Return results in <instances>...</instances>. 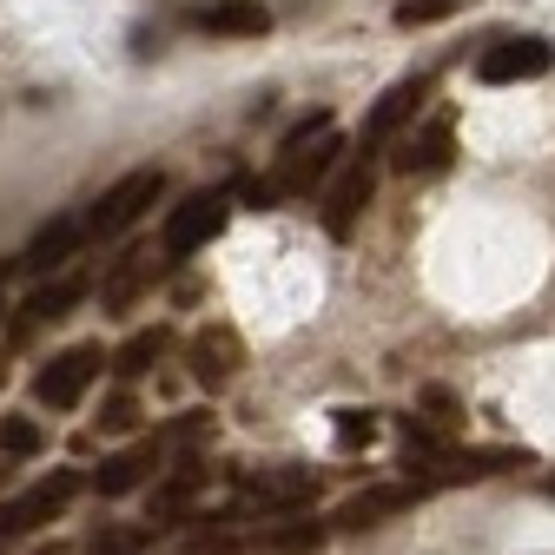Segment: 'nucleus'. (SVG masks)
<instances>
[{
	"instance_id": "f257e3e1",
	"label": "nucleus",
	"mask_w": 555,
	"mask_h": 555,
	"mask_svg": "<svg viewBox=\"0 0 555 555\" xmlns=\"http://www.w3.org/2000/svg\"><path fill=\"white\" fill-rule=\"evenodd\" d=\"M225 219H232V192H192V198H179L172 212H166V225H159V271L166 264H179V258H192L198 245H212L219 232H225Z\"/></svg>"
},
{
	"instance_id": "f03ea898",
	"label": "nucleus",
	"mask_w": 555,
	"mask_h": 555,
	"mask_svg": "<svg viewBox=\"0 0 555 555\" xmlns=\"http://www.w3.org/2000/svg\"><path fill=\"white\" fill-rule=\"evenodd\" d=\"M80 469H53V476H40L34 490H21V496H8L0 503V542H21V535H34V529H47L66 503L80 496Z\"/></svg>"
},
{
	"instance_id": "7ed1b4c3",
	"label": "nucleus",
	"mask_w": 555,
	"mask_h": 555,
	"mask_svg": "<svg viewBox=\"0 0 555 555\" xmlns=\"http://www.w3.org/2000/svg\"><path fill=\"white\" fill-rule=\"evenodd\" d=\"M100 364H113V358L100 351V344H74V351L47 358V364L34 371V403H40V410H74V403L93 390Z\"/></svg>"
},
{
	"instance_id": "20e7f679",
	"label": "nucleus",
	"mask_w": 555,
	"mask_h": 555,
	"mask_svg": "<svg viewBox=\"0 0 555 555\" xmlns=\"http://www.w3.org/2000/svg\"><path fill=\"white\" fill-rule=\"evenodd\" d=\"M166 192V172L159 166H139V172H126L119 185H106L100 192V205L87 212V232L93 238H113V232H126V225H139V212Z\"/></svg>"
},
{
	"instance_id": "39448f33",
	"label": "nucleus",
	"mask_w": 555,
	"mask_h": 555,
	"mask_svg": "<svg viewBox=\"0 0 555 555\" xmlns=\"http://www.w3.org/2000/svg\"><path fill=\"white\" fill-rule=\"evenodd\" d=\"M555 66V40H542V34H522V40H503V47H490L476 60V80L482 87H516V80H542Z\"/></svg>"
},
{
	"instance_id": "423d86ee",
	"label": "nucleus",
	"mask_w": 555,
	"mask_h": 555,
	"mask_svg": "<svg viewBox=\"0 0 555 555\" xmlns=\"http://www.w3.org/2000/svg\"><path fill=\"white\" fill-rule=\"evenodd\" d=\"M456 159V119L450 113H437L430 126H410L403 139H397V153H390V166L403 172V179H430V172H443Z\"/></svg>"
},
{
	"instance_id": "0eeeda50",
	"label": "nucleus",
	"mask_w": 555,
	"mask_h": 555,
	"mask_svg": "<svg viewBox=\"0 0 555 555\" xmlns=\"http://www.w3.org/2000/svg\"><path fill=\"white\" fill-rule=\"evenodd\" d=\"M337 166H344V139H337V132H324L318 146H305V153H278L271 185H278V198H305V192H311V185H324Z\"/></svg>"
},
{
	"instance_id": "6e6552de",
	"label": "nucleus",
	"mask_w": 555,
	"mask_h": 555,
	"mask_svg": "<svg viewBox=\"0 0 555 555\" xmlns=\"http://www.w3.org/2000/svg\"><path fill=\"white\" fill-rule=\"evenodd\" d=\"M424 503V482H384V490H358V496H344L337 503V529H377L384 516H403Z\"/></svg>"
},
{
	"instance_id": "1a4fd4ad",
	"label": "nucleus",
	"mask_w": 555,
	"mask_h": 555,
	"mask_svg": "<svg viewBox=\"0 0 555 555\" xmlns=\"http://www.w3.org/2000/svg\"><path fill=\"white\" fill-rule=\"evenodd\" d=\"M371 192H377L371 159L344 166V179H337V185H331V198H324V232H331V238H351V232H358V212L371 205Z\"/></svg>"
},
{
	"instance_id": "9d476101",
	"label": "nucleus",
	"mask_w": 555,
	"mask_h": 555,
	"mask_svg": "<svg viewBox=\"0 0 555 555\" xmlns=\"http://www.w3.org/2000/svg\"><path fill=\"white\" fill-rule=\"evenodd\" d=\"M153 469H159V437H139L132 450H119L93 469V490L100 496H132L139 482H153Z\"/></svg>"
},
{
	"instance_id": "9b49d317",
	"label": "nucleus",
	"mask_w": 555,
	"mask_h": 555,
	"mask_svg": "<svg viewBox=\"0 0 555 555\" xmlns=\"http://www.w3.org/2000/svg\"><path fill=\"white\" fill-rule=\"evenodd\" d=\"M238 490H245L258 509H298V503H311L318 476H311V469H292V463H278V469H251Z\"/></svg>"
},
{
	"instance_id": "f8f14e48",
	"label": "nucleus",
	"mask_w": 555,
	"mask_h": 555,
	"mask_svg": "<svg viewBox=\"0 0 555 555\" xmlns=\"http://www.w3.org/2000/svg\"><path fill=\"white\" fill-rule=\"evenodd\" d=\"M80 232H87L80 219H53V225H47V232H34V245L14 258V271H21V278H47V271H60L66 258L80 251Z\"/></svg>"
},
{
	"instance_id": "ddd939ff",
	"label": "nucleus",
	"mask_w": 555,
	"mask_h": 555,
	"mask_svg": "<svg viewBox=\"0 0 555 555\" xmlns=\"http://www.w3.org/2000/svg\"><path fill=\"white\" fill-rule=\"evenodd\" d=\"M430 100V74H416V80H397L377 106H371V119H364V139H371V146H384V139H397V126L416 113V106H424Z\"/></svg>"
},
{
	"instance_id": "4468645a",
	"label": "nucleus",
	"mask_w": 555,
	"mask_h": 555,
	"mask_svg": "<svg viewBox=\"0 0 555 555\" xmlns=\"http://www.w3.org/2000/svg\"><path fill=\"white\" fill-rule=\"evenodd\" d=\"M522 463H529L522 450H450L424 476V490H430V482H482V476H503V469H522Z\"/></svg>"
},
{
	"instance_id": "2eb2a0df",
	"label": "nucleus",
	"mask_w": 555,
	"mask_h": 555,
	"mask_svg": "<svg viewBox=\"0 0 555 555\" xmlns=\"http://www.w3.org/2000/svg\"><path fill=\"white\" fill-rule=\"evenodd\" d=\"M264 27H271V14L258 0H212V8L198 14V34H212V40H258Z\"/></svg>"
},
{
	"instance_id": "dca6fc26",
	"label": "nucleus",
	"mask_w": 555,
	"mask_h": 555,
	"mask_svg": "<svg viewBox=\"0 0 555 555\" xmlns=\"http://www.w3.org/2000/svg\"><path fill=\"white\" fill-rule=\"evenodd\" d=\"M238 358H245V351H238V337H232V331H219V324L192 337V377H198L205 390H219V384L238 371Z\"/></svg>"
},
{
	"instance_id": "f3484780",
	"label": "nucleus",
	"mask_w": 555,
	"mask_h": 555,
	"mask_svg": "<svg viewBox=\"0 0 555 555\" xmlns=\"http://www.w3.org/2000/svg\"><path fill=\"white\" fill-rule=\"evenodd\" d=\"M153 278H159L153 251H139V245H132V251H119V258H113V271L100 278V298H106L113 311H126V305H132V292H139V285H153Z\"/></svg>"
},
{
	"instance_id": "a211bd4d",
	"label": "nucleus",
	"mask_w": 555,
	"mask_h": 555,
	"mask_svg": "<svg viewBox=\"0 0 555 555\" xmlns=\"http://www.w3.org/2000/svg\"><path fill=\"white\" fill-rule=\"evenodd\" d=\"M324 542V522L318 516H292V522H278V529H258L245 548H264V555H318Z\"/></svg>"
},
{
	"instance_id": "6ab92c4d",
	"label": "nucleus",
	"mask_w": 555,
	"mask_h": 555,
	"mask_svg": "<svg viewBox=\"0 0 555 555\" xmlns=\"http://www.w3.org/2000/svg\"><path fill=\"white\" fill-rule=\"evenodd\" d=\"M80 298H87V278H53V285H40V292L21 305V331H27V324H53V318H66Z\"/></svg>"
},
{
	"instance_id": "aec40b11",
	"label": "nucleus",
	"mask_w": 555,
	"mask_h": 555,
	"mask_svg": "<svg viewBox=\"0 0 555 555\" xmlns=\"http://www.w3.org/2000/svg\"><path fill=\"white\" fill-rule=\"evenodd\" d=\"M166 351H172V331H166V324H153V331H132V337L119 344V351H113V371H119V377H146V371H153Z\"/></svg>"
},
{
	"instance_id": "412c9836",
	"label": "nucleus",
	"mask_w": 555,
	"mask_h": 555,
	"mask_svg": "<svg viewBox=\"0 0 555 555\" xmlns=\"http://www.w3.org/2000/svg\"><path fill=\"white\" fill-rule=\"evenodd\" d=\"M198 482H205V469H198V463H179V469L159 482V490H153V516H179V509H185V496L198 490ZM153 516H146V522H153Z\"/></svg>"
},
{
	"instance_id": "4be33fe9",
	"label": "nucleus",
	"mask_w": 555,
	"mask_h": 555,
	"mask_svg": "<svg viewBox=\"0 0 555 555\" xmlns=\"http://www.w3.org/2000/svg\"><path fill=\"white\" fill-rule=\"evenodd\" d=\"M47 450V430L34 424V416H0V456H40Z\"/></svg>"
},
{
	"instance_id": "5701e85b",
	"label": "nucleus",
	"mask_w": 555,
	"mask_h": 555,
	"mask_svg": "<svg viewBox=\"0 0 555 555\" xmlns=\"http://www.w3.org/2000/svg\"><path fill=\"white\" fill-rule=\"evenodd\" d=\"M450 14H463V0H397V27H437V21H450Z\"/></svg>"
},
{
	"instance_id": "b1692460",
	"label": "nucleus",
	"mask_w": 555,
	"mask_h": 555,
	"mask_svg": "<svg viewBox=\"0 0 555 555\" xmlns=\"http://www.w3.org/2000/svg\"><path fill=\"white\" fill-rule=\"evenodd\" d=\"M331 430H337L344 450H371V443H377V416H371V410H337Z\"/></svg>"
},
{
	"instance_id": "393cba45",
	"label": "nucleus",
	"mask_w": 555,
	"mask_h": 555,
	"mask_svg": "<svg viewBox=\"0 0 555 555\" xmlns=\"http://www.w3.org/2000/svg\"><path fill=\"white\" fill-rule=\"evenodd\" d=\"M159 522H139V529H100L93 535V555H132V548H146Z\"/></svg>"
},
{
	"instance_id": "a878e982",
	"label": "nucleus",
	"mask_w": 555,
	"mask_h": 555,
	"mask_svg": "<svg viewBox=\"0 0 555 555\" xmlns=\"http://www.w3.org/2000/svg\"><path fill=\"white\" fill-rule=\"evenodd\" d=\"M416 403H424V410H430V424H443V430H450L456 416H463V403H456V397H450L443 384H430V390H416Z\"/></svg>"
},
{
	"instance_id": "bb28decb",
	"label": "nucleus",
	"mask_w": 555,
	"mask_h": 555,
	"mask_svg": "<svg viewBox=\"0 0 555 555\" xmlns=\"http://www.w3.org/2000/svg\"><path fill=\"white\" fill-rule=\"evenodd\" d=\"M132 424H139V403H132L126 390H119V397H106V410H100V430H113V437H119V430H132Z\"/></svg>"
},
{
	"instance_id": "cd10ccee",
	"label": "nucleus",
	"mask_w": 555,
	"mask_h": 555,
	"mask_svg": "<svg viewBox=\"0 0 555 555\" xmlns=\"http://www.w3.org/2000/svg\"><path fill=\"white\" fill-rule=\"evenodd\" d=\"M238 198L251 205V212H264V205L278 198V185H271V179H245V185H238Z\"/></svg>"
},
{
	"instance_id": "c85d7f7f",
	"label": "nucleus",
	"mask_w": 555,
	"mask_h": 555,
	"mask_svg": "<svg viewBox=\"0 0 555 555\" xmlns=\"http://www.w3.org/2000/svg\"><path fill=\"white\" fill-rule=\"evenodd\" d=\"M0 384H8V364H0Z\"/></svg>"
},
{
	"instance_id": "c756f323",
	"label": "nucleus",
	"mask_w": 555,
	"mask_h": 555,
	"mask_svg": "<svg viewBox=\"0 0 555 555\" xmlns=\"http://www.w3.org/2000/svg\"><path fill=\"white\" fill-rule=\"evenodd\" d=\"M548 496H555V476H548Z\"/></svg>"
},
{
	"instance_id": "7c9ffc66",
	"label": "nucleus",
	"mask_w": 555,
	"mask_h": 555,
	"mask_svg": "<svg viewBox=\"0 0 555 555\" xmlns=\"http://www.w3.org/2000/svg\"><path fill=\"white\" fill-rule=\"evenodd\" d=\"M0 311H8V305H0Z\"/></svg>"
}]
</instances>
